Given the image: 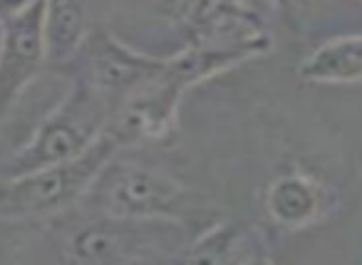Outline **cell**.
I'll list each match as a JSON object with an SVG mask.
<instances>
[{
  "label": "cell",
  "instance_id": "cell-1",
  "mask_svg": "<svg viewBox=\"0 0 362 265\" xmlns=\"http://www.w3.org/2000/svg\"><path fill=\"white\" fill-rule=\"evenodd\" d=\"M57 220V260L127 265L179 260L197 230L179 220H139L72 206Z\"/></svg>",
  "mask_w": 362,
  "mask_h": 265
},
{
  "label": "cell",
  "instance_id": "cell-2",
  "mask_svg": "<svg viewBox=\"0 0 362 265\" xmlns=\"http://www.w3.org/2000/svg\"><path fill=\"white\" fill-rule=\"evenodd\" d=\"M77 206L119 218L179 220L197 233L221 218L216 208L206 206L202 196L179 179L156 166L124 159L122 151L97 171Z\"/></svg>",
  "mask_w": 362,
  "mask_h": 265
},
{
  "label": "cell",
  "instance_id": "cell-3",
  "mask_svg": "<svg viewBox=\"0 0 362 265\" xmlns=\"http://www.w3.org/2000/svg\"><path fill=\"white\" fill-rule=\"evenodd\" d=\"M119 151L102 134L80 156L62 164L0 176V220H50L80 204L97 171Z\"/></svg>",
  "mask_w": 362,
  "mask_h": 265
},
{
  "label": "cell",
  "instance_id": "cell-4",
  "mask_svg": "<svg viewBox=\"0 0 362 265\" xmlns=\"http://www.w3.org/2000/svg\"><path fill=\"white\" fill-rule=\"evenodd\" d=\"M112 110L115 105L107 97L70 80V90L55 110L37 124L30 139L11 159L0 164V176H16L80 156L105 134Z\"/></svg>",
  "mask_w": 362,
  "mask_h": 265
},
{
  "label": "cell",
  "instance_id": "cell-5",
  "mask_svg": "<svg viewBox=\"0 0 362 265\" xmlns=\"http://www.w3.org/2000/svg\"><path fill=\"white\" fill-rule=\"evenodd\" d=\"M60 70H65L70 80L100 92L117 107L124 97L159 77L164 70V57L139 52L112 33L92 28L75 57Z\"/></svg>",
  "mask_w": 362,
  "mask_h": 265
},
{
  "label": "cell",
  "instance_id": "cell-6",
  "mask_svg": "<svg viewBox=\"0 0 362 265\" xmlns=\"http://www.w3.org/2000/svg\"><path fill=\"white\" fill-rule=\"evenodd\" d=\"M42 3L0 18V126L13 114L23 92L47 67L42 40Z\"/></svg>",
  "mask_w": 362,
  "mask_h": 265
},
{
  "label": "cell",
  "instance_id": "cell-7",
  "mask_svg": "<svg viewBox=\"0 0 362 265\" xmlns=\"http://www.w3.org/2000/svg\"><path fill=\"white\" fill-rule=\"evenodd\" d=\"M181 97L184 92L166 82L159 72L156 80L132 92L112 110L105 134L115 139L119 151L166 139L176 126Z\"/></svg>",
  "mask_w": 362,
  "mask_h": 265
},
{
  "label": "cell",
  "instance_id": "cell-8",
  "mask_svg": "<svg viewBox=\"0 0 362 265\" xmlns=\"http://www.w3.org/2000/svg\"><path fill=\"white\" fill-rule=\"evenodd\" d=\"M271 50L273 37L268 33L233 42H192L176 55L164 57L161 77L187 95L192 87L214 80L216 75L233 70V67L258 60V57L268 55Z\"/></svg>",
  "mask_w": 362,
  "mask_h": 265
},
{
  "label": "cell",
  "instance_id": "cell-9",
  "mask_svg": "<svg viewBox=\"0 0 362 265\" xmlns=\"http://www.w3.org/2000/svg\"><path fill=\"white\" fill-rule=\"evenodd\" d=\"M268 218L288 230H303L325 220L337 208V194L330 184L310 171L291 169L278 174L266 186Z\"/></svg>",
  "mask_w": 362,
  "mask_h": 265
},
{
  "label": "cell",
  "instance_id": "cell-10",
  "mask_svg": "<svg viewBox=\"0 0 362 265\" xmlns=\"http://www.w3.org/2000/svg\"><path fill=\"white\" fill-rule=\"evenodd\" d=\"M179 260L206 265L266 263L271 260V245L253 223L218 218L189 240Z\"/></svg>",
  "mask_w": 362,
  "mask_h": 265
},
{
  "label": "cell",
  "instance_id": "cell-11",
  "mask_svg": "<svg viewBox=\"0 0 362 265\" xmlns=\"http://www.w3.org/2000/svg\"><path fill=\"white\" fill-rule=\"evenodd\" d=\"M181 23L192 42H233L266 33L261 13L246 0H187Z\"/></svg>",
  "mask_w": 362,
  "mask_h": 265
},
{
  "label": "cell",
  "instance_id": "cell-12",
  "mask_svg": "<svg viewBox=\"0 0 362 265\" xmlns=\"http://www.w3.org/2000/svg\"><path fill=\"white\" fill-rule=\"evenodd\" d=\"M90 13L85 0H45L42 40L47 67H65L90 35Z\"/></svg>",
  "mask_w": 362,
  "mask_h": 265
},
{
  "label": "cell",
  "instance_id": "cell-13",
  "mask_svg": "<svg viewBox=\"0 0 362 265\" xmlns=\"http://www.w3.org/2000/svg\"><path fill=\"white\" fill-rule=\"evenodd\" d=\"M298 75L310 85H360L362 33L342 35L317 45L298 65Z\"/></svg>",
  "mask_w": 362,
  "mask_h": 265
},
{
  "label": "cell",
  "instance_id": "cell-14",
  "mask_svg": "<svg viewBox=\"0 0 362 265\" xmlns=\"http://www.w3.org/2000/svg\"><path fill=\"white\" fill-rule=\"evenodd\" d=\"M33 3H37V0H0V18L16 16V13L30 8Z\"/></svg>",
  "mask_w": 362,
  "mask_h": 265
},
{
  "label": "cell",
  "instance_id": "cell-15",
  "mask_svg": "<svg viewBox=\"0 0 362 265\" xmlns=\"http://www.w3.org/2000/svg\"><path fill=\"white\" fill-rule=\"evenodd\" d=\"M273 8H278V11H286V13H296L300 11L305 3H310V0H268Z\"/></svg>",
  "mask_w": 362,
  "mask_h": 265
}]
</instances>
